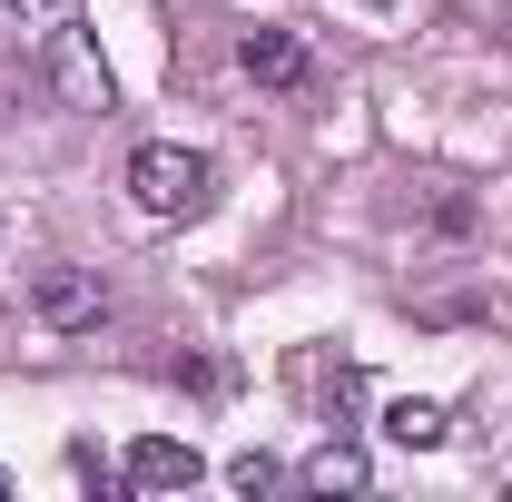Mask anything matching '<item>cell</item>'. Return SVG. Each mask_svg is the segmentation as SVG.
I'll use <instances>...</instances> for the list:
<instances>
[{
    "instance_id": "6da1fadb",
    "label": "cell",
    "mask_w": 512,
    "mask_h": 502,
    "mask_svg": "<svg viewBox=\"0 0 512 502\" xmlns=\"http://www.w3.org/2000/svg\"><path fill=\"white\" fill-rule=\"evenodd\" d=\"M128 197H138L148 217H197V207L217 197V168H207V148H178V138H148V148L128 158Z\"/></svg>"
},
{
    "instance_id": "7a4b0ae2",
    "label": "cell",
    "mask_w": 512,
    "mask_h": 502,
    "mask_svg": "<svg viewBox=\"0 0 512 502\" xmlns=\"http://www.w3.org/2000/svg\"><path fill=\"white\" fill-rule=\"evenodd\" d=\"M30 315H40L50 335H89V325L109 315V276H99V266H40V276H30Z\"/></svg>"
},
{
    "instance_id": "3957f363",
    "label": "cell",
    "mask_w": 512,
    "mask_h": 502,
    "mask_svg": "<svg viewBox=\"0 0 512 502\" xmlns=\"http://www.w3.org/2000/svg\"><path fill=\"white\" fill-rule=\"evenodd\" d=\"M197 483V453L178 434H138L128 443V493H188Z\"/></svg>"
},
{
    "instance_id": "277c9868",
    "label": "cell",
    "mask_w": 512,
    "mask_h": 502,
    "mask_svg": "<svg viewBox=\"0 0 512 502\" xmlns=\"http://www.w3.org/2000/svg\"><path fill=\"white\" fill-rule=\"evenodd\" d=\"M50 79H60L69 109H109V69H99V50L79 30H50Z\"/></svg>"
},
{
    "instance_id": "5b68a950",
    "label": "cell",
    "mask_w": 512,
    "mask_h": 502,
    "mask_svg": "<svg viewBox=\"0 0 512 502\" xmlns=\"http://www.w3.org/2000/svg\"><path fill=\"white\" fill-rule=\"evenodd\" d=\"M237 60H247V79H266V89H296V79H306L296 30H247V40H237Z\"/></svg>"
},
{
    "instance_id": "8992f818",
    "label": "cell",
    "mask_w": 512,
    "mask_h": 502,
    "mask_svg": "<svg viewBox=\"0 0 512 502\" xmlns=\"http://www.w3.org/2000/svg\"><path fill=\"white\" fill-rule=\"evenodd\" d=\"M296 483H306V493H365V483H375V463L335 434V443H316V453H306V473H296Z\"/></svg>"
},
{
    "instance_id": "52a82bcc",
    "label": "cell",
    "mask_w": 512,
    "mask_h": 502,
    "mask_svg": "<svg viewBox=\"0 0 512 502\" xmlns=\"http://www.w3.org/2000/svg\"><path fill=\"white\" fill-rule=\"evenodd\" d=\"M384 434L404 443V453H434V443L453 434V414L434 404V394H404V404H384Z\"/></svg>"
},
{
    "instance_id": "ba28073f",
    "label": "cell",
    "mask_w": 512,
    "mask_h": 502,
    "mask_svg": "<svg viewBox=\"0 0 512 502\" xmlns=\"http://www.w3.org/2000/svg\"><path fill=\"white\" fill-rule=\"evenodd\" d=\"M227 483H237V493H276V483H286V473H276V463H266V453H237V463H227Z\"/></svg>"
},
{
    "instance_id": "9c48e42d",
    "label": "cell",
    "mask_w": 512,
    "mask_h": 502,
    "mask_svg": "<svg viewBox=\"0 0 512 502\" xmlns=\"http://www.w3.org/2000/svg\"><path fill=\"white\" fill-rule=\"evenodd\" d=\"M355 404H365V384L335 365V375H325V414H335V434H345V414H355Z\"/></svg>"
},
{
    "instance_id": "30bf717a",
    "label": "cell",
    "mask_w": 512,
    "mask_h": 502,
    "mask_svg": "<svg viewBox=\"0 0 512 502\" xmlns=\"http://www.w3.org/2000/svg\"><path fill=\"white\" fill-rule=\"evenodd\" d=\"M50 10H60V0H50Z\"/></svg>"
}]
</instances>
